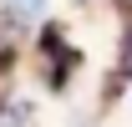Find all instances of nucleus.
<instances>
[{
  "mask_svg": "<svg viewBox=\"0 0 132 127\" xmlns=\"http://www.w3.org/2000/svg\"><path fill=\"white\" fill-rule=\"evenodd\" d=\"M10 10H15V15H41L46 0H10Z\"/></svg>",
  "mask_w": 132,
  "mask_h": 127,
  "instance_id": "obj_1",
  "label": "nucleus"
},
{
  "mask_svg": "<svg viewBox=\"0 0 132 127\" xmlns=\"http://www.w3.org/2000/svg\"><path fill=\"white\" fill-rule=\"evenodd\" d=\"M20 122H26V107H20V102H15V107H5V112H0V127H20Z\"/></svg>",
  "mask_w": 132,
  "mask_h": 127,
  "instance_id": "obj_2",
  "label": "nucleus"
}]
</instances>
